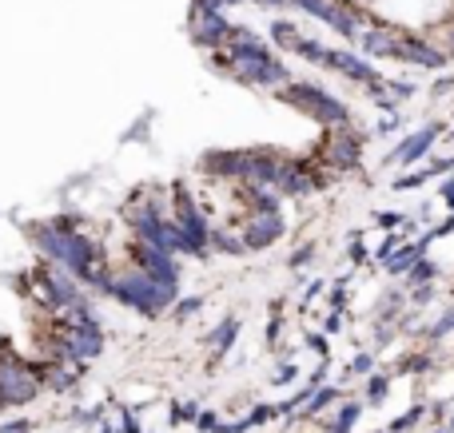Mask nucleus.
<instances>
[{
	"mask_svg": "<svg viewBox=\"0 0 454 433\" xmlns=\"http://www.w3.org/2000/svg\"><path fill=\"white\" fill-rule=\"evenodd\" d=\"M104 294H108L112 302L136 310L140 318H160V314H167V310L176 306L179 287H167V282L152 278L147 271H140V267H131V262H128L124 271L112 274V282H108Z\"/></svg>",
	"mask_w": 454,
	"mask_h": 433,
	"instance_id": "1",
	"label": "nucleus"
},
{
	"mask_svg": "<svg viewBox=\"0 0 454 433\" xmlns=\"http://www.w3.org/2000/svg\"><path fill=\"white\" fill-rule=\"evenodd\" d=\"M283 104H291L295 112H303L311 124H319L323 131H339V128H351V108L343 104L339 96H331L327 88L319 84H287L275 92Z\"/></svg>",
	"mask_w": 454,
	"mask_h": 433,
	"instance_id": "2",
	"label": "nucleus"
},
{
	"mask_svg": "<svg viewBox=\"0 0 454 433\" xmlns=\"http://www.w3.org/2000/svg\"><path fill=\"white\" fill-rule=\"evenodd\" d=\"M44 389L33 362H24L8 338H0V401L4 405H28Z\"/></svg>",
	"mask_w": 454,
	"mask_h": 433,
	"instance_id": "3",
	"label": "nucleus"
},
{
	"mask_svg": "<svg viewBox=\"0 0 454 433\" xmlns=\"http://www.w3.org/2000/svg\"><path fill=\"white\" fill-rule=\"evenodd\" d=\"M363 131L351 124V128H339V131H323V139L315 144V155L335 171V175H351L363 167Z\"/></svg>",
	"mask_w": 454,
	"mask_h": 433,
	"instance_id": "4",
	"label": "nucleus"
},
{
	"mask_svg": "<svg viewBox=\"0 0 454 433\" xmlns=\"http://www.w3.org/2000/svg\"><path fill=\"white\" fill-rule=\"evenodd\" d=\"M128 262L131 267H140V271H147L152 278H160V282H167V287H179V262L172 251H163V247H156V242H144L131 235L128 239Z\"/></svg>",
	"mask_w": 454,
	"mask_h": 433,
	"instance_id": "5",
	"label": "nucleus"
},
{
	"mask_svg": "<svg viewBox=\"0 0 454 433\" xmlns=\"http://www.w3.org/2000/svg\"><path fill=\"white\" fill-rule=\"evenodd\" d=\"M446 124H422L419 131H410L406 139H399V144L390 147V155H387V163H394V167H419L426 155H430V147L446 135Z\"/></svg>",
	"mask_w": 454,
	"mask_h": 433,
	"instance_id": "6",
	"label": "nucleus"
},
{
	"mask_svg": "<svg viewBox=\"0 0 454 433\" xmlns=\"http://www.w3.org/2000/svg\"><path fill=\"white\" fill-rule=\"evenodd\" d=\"M247 171V147L235 151H203L199 155V175L215 179V183H239Z\"/></svg>",
	"mask_w": 454,
	"mask_h": 433,
	"instance_id": "7",
	"label": "nucleus"
},
{
	"mask_svg": "<svg viewBox=\"0 0 454 433\" xmlns=\"http://www.w3.org/2000/svg\"><path fill=\"white\" fill-rule=\"evenodd\" d=\"M283 215H255V211H244V235H247V255H255V251H267V247H275L283 239Z\"/></svg>",
	"mask_w": 454,
	"mask_h": 433,
	"instance_id": "8",
	"label": "nucleus"
},
{
	"mask_svg": "<svg viewBox=\"0 0 454 433\" xmlns=\"http://www.w3.org/2000/svg\"><path fill=\"white\" fill-rule=\"evenodd\" d=\"M188 32H192V40L199 44V48H219V44H227V36H231V24L224 20V12H199V8H192V24H188Z\"/></svg>",
	"mask_w": 454,
	"mask_h": 433,
	"instance_id": "9",
	"label": "nucleus"
},
{
	"mask_svg": "<svg viewBox=\"0 0 454 433\" xmlns=\"http://www.w3.org/2000/svg\"><path fill=\"white\" fill-rule=\"evenodd\" d=\"M419 258H426V247H422L419 239H415V242H403V247H399V251H394V255L383 262V271L394 274V278H399V274L406 278V274H410V267H415Z\"/></svg>",
	"mask_w": 454,
	"mask_h": 433,
	"instance_id": "10",
	"label": "nucleus"
},
{
	"mask_svg": "<svg viewBox=\"0 0 454 433\" xmlns=\"http://www.w3.org/2000/svg\"><path fill=\"white\" fill-rule=\"evenodd\" d=\"M235 338H239V318H235V314H227V318L211 330V338H208L211 350H215V358H224V354L235 346Z\"/></svg>",
	"mask_w": 454,
	"mask_h": 433,
	"instance_id": "11",
	"label": "nucleus"
},
{
	"mask_svg": "<svg viewBox=\"0 0 454 433\" xmlns=\"http://www.w3.org/2000/svg\"><path fill=\"white\" fill-rule=\"evenodd\" d=\"M358 417H363V401H343L335 410V417L327 421V433H355Z\"/></svg>",
	"mask_w": 454,
	"mask_h": 433,
	"instance_id": "12",
	"label": "nucleus"
},
{
	"mask_svg": "<svg viewBox=\"0 0 454 433\" xmlns=\"http://www.w3.org/2000/svg\"><path fill=\"white\" fill-rule=\"evenodd\" d=\"M271 40H275V44H279L283 52H299V44H303L307 36L299 32L291 20H275V24H271Z\"/></svg>",
	"mask_w": 454,
	"mask_h": 433,
	"instance_id": "13",
	"label": "nucleus"
},
{
	"mask_svg": "<svg viewBox=\"0 0 454 433\" xmlns=\"http://www.w3.org/2000/svg\"><path fill=\"white\" fill-rule=\"evenodd\" d=\"M451 334H454V306H446L435 322L422 326V338H426V342H442V338H451Z\"/></svg>",
	"mask_w": 454,
	"mask_h": 433,
	"instance_id": "14",
	"label": "nucleus"
},
{
	"mask_svg": "<svg viewBox=\"0 0 454 433\" xmlns=\"http://www.w3.org/2000/svg\"><path fill=\"white\" fill-rule=\"evenodd\" d=\"M435 278H438V267L430 262V258H419L415 267H410V274H406V290H415V287H435Z\"/></svg>",
	"mask_w": 454,
	"mask_h": 433,
	"instance_id": "15",
	"label": "nucleus"
},
{
	"mask_svg": "<svg viewBox=\"0 0 454 433\" xmlns=\"http://www.w3.org/2000/svg\"><path fill=\"white\" fill-rule=\"evenodd\" d=\"M335 401H339V389H335V385H319V389L311 394V401H307V410H303V417H319L327 405H335Z\"/></svg>",
	"mask_w": 454,
	"mask_h": 433,
	"instance_id": "16",
	"label": "nucleus"
},
{
	"mask_svg": "<svg viewBox=\"0 0 454 433\" xmlns=\"http://www.w3.org/2000/svg\"><path fill=\"white\" fill-rule=\"evenodd\" d=\"M199 310H203V294H188V298L179 294V298H176V306H172V318H176V322H183V318H195Z\"/></svg>",
	"mask_w": 454,
	"mask_h": 433,
	"instance_id": "17",
	"label": "nucleus"
},
{
	"mask_svg": "<svg viewBox=\"0 0 454 433\" xmlns=\"http://www.w3.org/2000/svg\"><path fill=\"white\" fill-rule=\"evenodd\" d=\"M426 414H430L426 405H410L406 414H399L394 421H390V430H387V433H406V430H415V425H419V421H422Z\"/></svg>",
	"mask_w": 454,
	"mask_h": 433,
	"instance_id": "18",
	"label": "nucleus"
},
{
	"mask_svg": "<svg viewBox=\"0 0 454 433\" xmlns=\"http://www.w3.org/2000/svg\"><path fill=\"white\" fill-rule=\"evenodd\" d=\"M390 394V374H367V401H379Z\"/></svg>",
	"mask_w": 454,
	"mask_h": 433,
	"instance_id": "19",
	"label": "nucleus"
},
{
	"mask_svg": "<svg viewBox=\"0 0 454 433\" xmlns=\"http://www.w3.org/2000/svg\"><path fill=\"white\" fill-rule=\"evenodd\" d=\"M374 227H383V231H406V227H410V215H403V211H379V215H374Z\"/></svg>",
	"mask_w": 454,
	"mask_h": 433,
	"instance_id": "20",
	"label": "nucleus"
},
{
	"mask_svg": "<svg viewBox=\"0 0 454 433\" xmlns=\"http://www.w3.org/2000/svg\"><path fill=\"white\" fill-rule=\"evenodd\" d=\"M183 421H199V405L195 401H176L172 405V425H183Z\"/></svg>",
	"mask_w": 454,
	"mask_h": 433,
	"instance_id": "21",
	"label": "nucleus"
},
{
	"mask_svg": "<svg viewBox=\"0 0 454 433\" xmlns=\"http://www.w3.org/2000/svg\"><path fill=\"white\" fill-rule=\"evenodd\" d=\"M415 92H419V88H415L410 80H387V96L394 99V104H406Z\"/></svg>",
	"mask_w": 454,
	"mask_h": 433,
	"instance_id": "22",
	"label": "nucleus"
},
{
	"mask_svg": "<svg viewBox=\"0 0 454 433\" xmlns=\"http://www.w3.org/2000/svg\"><path fill=\"white\" fill-rule=\"evenodd\" d=\"M311 258H315V242H303V247H299V251L287 258V267H291V271H299V267H307Z\"/></svg>",
	"mask_w": 454,
	"mask_h": 433,
	"instance_id": "23",
	"label": "nucleus"
},
{
	"mask_svg": "<svg viewBox=\"0 0 454 433\" xmlns=\"http://www.w3.org/2000/svg\"><path fill=\"white\" fill-rule=\"evenodd\" d=\"M295 378H299V366H295V362H283V366L275 369V378H271V385H291Z\"/></svg>",
	"mask_w": 454,
	"mask_h": 433,
	"instance_id": "24",
	"label": "nucleus"
},
{
	"mask_svg": "<svg viewBox=\"0 0 454 433\" xmlns=\"http://www.w3.org/2000/svg\"><path fill=\"white\" fill-rule=\"evenodd\" d=\"M351 374H374V354H355V362H351Z\"/></svg>",
	"mask_w": 454,
	"mask_h": 433,
	"instance_id": "25",
	"label": "nucleus"
},
{
	"mask_svg": "<svg viewBox=\"0 0 454 433\" xmlns=\"http://www.w3.org/2000/svg\"><path fill=\"white\" fill-rule=\"evenodd\" d=\"M195 425H199L203 433H211V430H219L224 421H219V414H215V410H199V421H195Z\"/></svg>",
	"mask_w": 454,
	"mask_h": 433,
	"instance_id": "26",
	"label": "nucleus"
},
{
	"mask_svg": "<svg viewBox=\"0 0 454 433\" xmlns=\"http://www.w3.org/2000/svg\"><path fill=\"white\" fill-rule=\"evenodd\" d=\"M343 330V310H327L323 318V334H339Z\"/></svg>",
	"mask_w": 454,
	"mask_h": 433,
	"instance_id": "27",
	"label": "nucleus"
},
{
	"mask_svg": "<svg viewBox=\"0 0 454 433\" xmlns=\"http://www.w3.org/2000/svg\"><path fill=\"white\" fill-rule=\"evenodd\" d=\"M120 430L124 433H140V417H136V410H120Z\"/></svg>",
	"mask_w": 454,
	"mask_h": 433,
	"instance_id": "28",
	"label": "nucleus"
},
{
	"mask_svg": "<svg viewBox=\"0 0 454 433\" xmlns=\"http://www.w3.org/2000/svg\"><path fill=\"white\" fill-rule=\"evenodd\" d=\"M379 135H394V131H403V119H399V112H390L387 119H383V124H379Z\"/></svg>",
	"mask_w": 454,
	"mask_h": 433,
	"instance_id": "29",
	"label": "nucleus"
},
{
	"mask_svg": "<svg viewBox=\"0 0 454 433\" xmlns=\"http://www.w3.org/2000/svg\"><path fill=\"white\" fill-rule=\"evenodd\" d=\"M343 302H347V278H339L331 287V310H343Z\"/></svg>",
	"mask_w": 454,
	"mask_h": 433,
	"instance_id": "30",
	"label": "nucleus"
},
{
	"mask_svg": "<svg viewBox=\"0 0 454 433\" xmlns=\"http://www.w3.org/2000/svg\"><path fill=\"white\" fill-rule=\"evenodd\" d=\"M307 346H311V350H315V354H319V358L327 362V354H331V346H327V334H307Z\"/></svg>",
	"mask_w": 454,
	"mask_h": 433,
	"instance_id": "31",
	"label": "nucleus"
},
{
	"mask_svg": "<svg viewBox=\"0 0 454 433\" xmlns=\"http://www.w3.org/2000/svg\"><path fill=\"white\" fill-rule=\"evenodd\" d=\"M438 199L446 203V211H454V179H442V183H438Z\"/></svg>",
	"mask_w": 454,
	"mask_h": 433,
	"instance_id": "32",
	"label": "nucleus"
},
{
	"mask_svg": "<svg viewBox=\"0 0 454 433\" xmlns=\"http://www.w3.org/2000/svg\"><path fill=\"white\" fill-rule=\"evenodd\" d=\"M367 258H371V255H367L363 239H355V242H351V262H367Z\"/></svg>",
	"mask_w": 454,
	"mask_h": 433,
	"instance_id": "33",
	"label": "nucleus"
},
{
	"mask_svg": "<svg viewBox=\"0 0 454 433\" xmlns=\"http://www.w3.org/2000/svg\"><path fill=\"white\" fill-rule=\"evenodd\" d=\"M319 294H323V282H319V278H311V282H307V290H303V298L311 302V298H319Z\"/></svg>",
	"mask_w": 454,
	"mask_h": 433,
	"instance_id": "34",
	"label": "nucleus"
},
{
	"mask_svg": "<svg viewBox=\"0 0 454 433\" xmlns=\"http://www.w3.org/2000/svg\"><path fill=\"white\" fill-rule=\"evenodd\" d=\"M446 56L454 60V24H451V36H446Z\"/></svg>",
	"mask_w": 454,
	"mask_h": 433,
	"instance_id": "35",
	"label": "nucleus"
},
{
	"mask_svg": "<svg viewBox=\"0 0 454 433\" xmlns=\"http://www.w3.org/2000/svg\"><path fill=\"white\" fill-rule=\"evenodd\" d=\"M255 4H267V8H279V4H287V0H255Z\"/></svg>",
	"mask_w": 454,
	"mask_h": 433,
	"instance_id": "36",
	"label": "nucleus"
},
{
	"mask_svg": "<svg viewBox=\"0 0 454 433\" xmlns=\"http://www.w3.org/2000/svg\"><path fill=\"white\" fill-rule=\"evenodd\" d=\"M104 433H124V430H116V425H104Z\"/></svg>",
	"mask_w": 454,
	"mask_h": 433,
	"instance_id": "37",
	"label": "nucleus"
},
{
	"mask_svg": "<svg viewBox=\"0 0 454 433\" xmlns=\"http://www.w3.org/2000/svg\"><path fill=\"white\" fill-rule=\"evenodd\" d=\"M446 139H451V144H454V128H451V131H446Z\"/></svg>",
	"mask_w": 454,
	"mask_h": 433,
	"instance_id": "38",
	"label": "nucleus"
},
{
	"mask_svg": "<svg viewBox=\"0 0 454 433\" xmlns=\"http://www.w3.org/2000/svg\"><path fill=\"white\" fill-rule=\"evenodd\" d=\"M446 430H454V417H451V421H446Z\"/></svg>",
	"mask_w": 454,
	"mask_h": 433,
	"instance_id": "39",
	"label": "nucleus"
},
{
	"mask_svg": "<svg viewBox=\"0 0 454 433\" xmlns=\"http://www.w3.org/2000/svg\"><path fill=\"white\" fill-rule=\"evenodd\" d=\"M347 4H358V0H347Z\"/></svg>",
	"mask_w": 454,
	"mask_h": 433,
	"instance_id": "40",
	"label": "nucleus"
},
{
	"mask_svg": "<svg viewBox=\"0 0 454 433\" xmlns=\"http://www.w3.org/2000/svg\"><path fill=\"white\" fill-rule=\"evenodd\" d=\"M0 410H4V401H0Z\"/></svg>",
	"mask_w": 454,
	"mask_h": 433,
	"instance_id": "41",
	"label": "nucleus"
}]
</instances>
